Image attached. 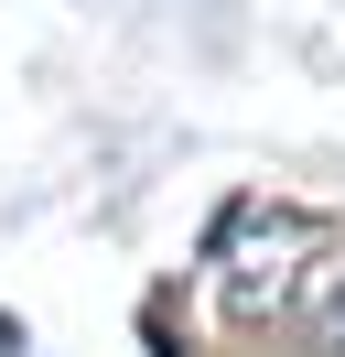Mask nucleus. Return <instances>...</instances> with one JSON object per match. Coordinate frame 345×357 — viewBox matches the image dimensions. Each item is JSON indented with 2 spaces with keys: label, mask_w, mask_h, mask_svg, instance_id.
Returning a JSON list of instances; mask_svg holds the SVG:
<instances>
[{
  "label": "nucleus",
  "mask_w": 345,
  "mask_h": 357,
  "mask_svg": "<svg viewBox=\"0 0 345 357\" xmlns=\"http://www.w3.org/2000/svg\"><path fill=\"white\" fill-rule=\"evenodd\" d=\"M302 249H323V217H302V206H248V217L216 238V282H227V314H237V325H259V314L291 292Z\"/></svg>",
  "instance_id": "f257e3e1"
},
{
  "label": "nucleus",
  "mask_w": 345,
  "mask_h": 357,
  "mask_svg": "<svg viewBox=\"0 0 345 357\" xmlns=\"http://www.w3.org/2000/svg\"><path fill=\"white\" fill-rule=\"evenodd\" d=\"M313 347H323V357H345V292H335V303L313 314Z\"/></svg>",
  "instance_id": "f03ea898"
}]
</instances>
